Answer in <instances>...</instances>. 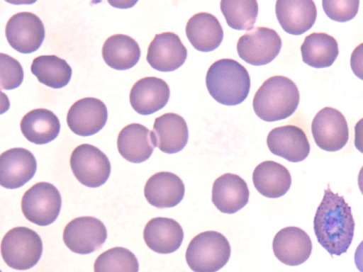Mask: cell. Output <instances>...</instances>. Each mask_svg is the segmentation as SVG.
Returning <instances> with one entry per match:
<instances>
[{
	"instance_id": "cell-1",
	"label": "cell",
	"mask_w": 363,
	"mask_h": 272,
	"mask_svg": "<svg viewBox=\"0 0 363 272\" xmlns=\"http://www.w3.org/2000/svg\"><path fill=\"white\" fill-rule=\"evenodd\" d=\"M354 227L351 207L343 196L333 193L328 186L313 219L318 243L331 256H340L352 243Z\"/></svg>"
},
{
	"instance_id": "cell-2",
	"label": "cell",
	"mask_w": 363,
	"mask_h": 272,
	"mask_svg": "<svg viewBox=\"0 0 363 272\" xmlns=\"http://www.w3.org/2000/svg\"><path fill=\"white\" fill-rule=\"evenodd\" d=\"M300 94L296 84L288 77L267 79L255 94L252 106L256 115L267 122L286 119L296 110Z\"/></svg>"
},
{
	"instance_id": "cell-3",
	"label": "cell",
	"mask_w": 363,
	"mask_h": 272,
	"mask_svg": "<svg viewBox=\"0 0 363 272\" xmlns=\"http://www.w3.org/2000/svg\"><path fill=\"white\" fill-rule=\"evenodd\" d=\"M206 84L210 95L225 106L243 102L250 89V78L243 65L233 59H220L208 68Z\"/></svg>"
},
{
	"instance_id": "cell-4",
	"label": "cell",
	"mask_w": 363,
	"mask_h": 272,
	"mask_svg": "<svg viewBox=\"0 0 363 272\" xmlns=\"http://www.w3.org/2000/svg\"><path fill=\"white\" fill-rule=\"evenodd\" d=\"M230 253V243L223 234L206 231L191 239L185 257L194 272H216L228 263Z\"/></svg>"
},
{
	"instance_id": "cell-5",
	"label": "cell",
	"mask_w": 363,
	"mask_h": 272,
	"mask_svg": "<svg viewBox=\"0 0 363 272\" xmlns=\"http://www.w3.org/2000/svg\"><path fill=\"white\" fill-rule=\"evenodd\" d=\"M43 253L39 234L26 227H16L6 232L1 244L5 263L16 270H27L37 264Z\"/></svg>"
},
{
	"instance_id": "cell-6",
	"label": "cell",
	"mask_w": 363,
	"mask_h": 272,
	"mask_svg": "<svg viewBox=\"0 0 363 272\" xmlns=\"http://www.w3.org/2000/svg\"><path fill=\"white\" fill-rule=\"evenodd\" d=\"M62 198L57 188L48 182H39L23 196L21 209L25 217L39 226H47L58 217Z\"/></svg>"
},
{
	"instance_id": "cell-7",
	"label": "cell",
	"mask_w": 363,
	"mask_h": 272,
	"mask_svg": "<svg viewBox=\"0 0 363 272\" xmlns=\"http://www.w3.org/2000/svg\"><path fill=\"white\" fill-rule=\"evenodd\" d=\"M69 163L74 176L87 187H99L106 183L111 174V163L107 156L90 144L75 147Z\"/></svg>"
},
{
	"instance_id": "cell-8",
	"label": "cell",
	"mask_w": 363,
	"mask_h": 272,
	"mask_svg": "<svg viewBox=\"0 0 363 272\" xmlns=\"http://www.w3.org/2000/svg\"><path fill=\"white\" fill-rule=\"evenodd\" d=\"M281 45V39L274 30L256 27L239 38L237 51L248 64L260 66L271 62L279 55Z\"/></svg>"
},
{
	"instance_id": "cell-9",
	"label": "cell",
	"mask_w": 363,
	"mask_h": 272,
	"mask_svg": "<svg viewBox=\"0 0 363 272\" xmlns=\"http://www.w3.org/2000/svg\"><path fill=\"white\" fill-rule=\"evenodd\" d=\"M315 144L328 152H335L345 146L349 140V128L343 114L332 107L320 110L311 123Z\"/></svg>"
},
{
	"instance_id": "cell-10",
	"label": "cell",
	"mask_w": 363,
	"mask_h": 272,
	"mask_svg": "<svg viewBox=\"0 0 363 272\" xmlns=\"http://www.w3.org/2000/svg\"><path fill=\"white\" fill-rule=\"evenodd\" d=\"M62 237L72 251L88 254L101 248L107 238V230L100 220L83 216L74 218L65 226Z\"/></svg>"
},
{
	"instance_id": "cell-11",
	"label": "cell",
	"mask_w": 363,
	"mask_h": 272,
	"mask_svg": "<svg viewBox=\"0 0 363 272\" xmlns=\"http://www.w3.org/2000/svg\"><path fill=\"white\" fill-rule=\"evenodd\" d=\"M5 33L11 47L24 54L36 51L45 35V27L40 18L27 11L13 15L7 21Z\"/></svg>"
},
{
	"instance_id": "cell-12",
	"label": "cell",
	"mask_w": 363,
	"mask_h": 272,
	"mask_svg": "<svg viewBox=\"0 0 363 272\" xmlns=\"http://www.w3.org/2000/svg\"><path fill=\"white\" fill-rule=\"evenodd\" d=\"M108 119V110L102 101L93 97L81 98L69 108L67 123L79 136H91L101 130Z\"/></svg>"
},
{
	"instance_id": "cell-13",
	"label": "cell",
	"mask_w": 363,
	"mask_h": 272,
	"mask_svg": "<svg viewBox=\"0 0 363 272\" xmlns=\"http://www.w3.org/2000/svg\"><path fill=\"white\" fill-rule=\"evenodd\" d=\"M187 57V50L179 37L172 32L155 35L149 45L146 60L160 72H172L180 67Z\"/></svg>"
},
{
	"instance_id": "cell-14",
	"label": "cell",
	"mask_w": 363,
	"mask_h": 272,
	"mask_svg": "<svg viewBox=\"0 0 363 272\" xmlns=\"http://www.w3.org/2000/svg\"><path fill=\"white\" fill-rule=\"evenodd\" d=\"M36 169L31 152L22 147L8 149L0 156V184L9 189L21 187L34 176Z\"/></svg>"
},
{
	"instance_id": "cell-15",
	"label": "cell",
	"mask_w": 363,
	"mask_h": 272,
	"mask_svg": "<svg viewBox=\"0 0 363 272\" xmlns=\"http://www.w3.org/2000/svg\"><path fill=\"white\" fill-rule=\"evenodd\" d=\"M267 144L272 154L291 162L304 160L311 149L305 132L294 125L272 129L267 135Z\"/></svg>"
},
{
	"instance_id": "cell-16",
	"label": "cell",
	"mask_w": 363,
	"mask_h": 272,
	"mask_svg": "<svg viewBox=\"0 0 363 272\" xmlns=\"http://www.w3.org/2000/svg\"><path fill=\"white\" fill-rule=\"evenodd\" d=\"M272 249L275 256L288 266L304 263L312 251V242L302 229L291 226L279 230L274 237Z\"/></svg>"
},
{
	"instance_id": "cell-17",
	"label": "cell",
	"mask_w": 363,
	"mask_h": 272,
	"mask_svg": "<svg viewBox=\"0 0 363 272\" xmlns=\"http://www.w3.org/2000/svg\"><path fill=\"white\" fill-rule=\"evenodd\" d=\"M169 96L170 89L166 81L147 76L134 84L130 92V102L138 113L150 115L164 108Z\"/></svg>"
},
{
	"instance_id": "cell-18",
	"label": "cell",
	"mask_w": 363,
	"mask_h": 272,
	"mask_svg": "<svg viewBox=\"0 0 363 272\" xmlns=\"http://www.w3.org/2000/svg\"><path fill=\"white\" fill-rule=\"evenodd\" d=\"M275 11L283 30L295 35L311 28L317 17L315 4L311 0H278Z\"/></svg>"
},
{
	"instance_id": "cell-19",
	"label": "cell",
	"mask_w": 363,
	"mask_h": 272,
	"mask_svg": "<svg viewBox=\"0 0 363 272\" xmlns=\"http://www.w3.org/2000/svg\"><path fill=\"white\" fill-rule=\"evenodd\" d=\"M247 183L240 176L227 173L216 179L212 188V202L220 212L233 214L249 200Z\"/></svg>"
},
{
	"instance_id": "cell-20",
	"label": "cell",
	"mask_w": 363,
	"mask_h": 272,
	"mask_svg": "<svg viewBox=\"0 0 363 272\" xmlns=\"http://www.w3.org/2000/svg\"><path fill=\"white\" fill-rule=\"evenodd\" d=\"M184 193L182 180L169 171L153 174L144 187V195L147 202L158 208L176 206L183 199Z\"/></svg>"
},
{
	"instance_id": "cell-21",
	"label": "cell",
	"mask_w": 363,
	"mask_h": 272,
	"mask_svg": "<svg viewBox=\"0 0 363 272\" xmlns=\"http://www.w3.org/2000/svg\"><path fill=\"white\" fill-rule=\"evenodd\" d=\"M143 238L147 246L159 254H170L177 250L184 239V231L174 220L157 217L146 224Z\"/></svg>"
},
{
	"instance_id": "cell-22",
	"label": "cell",
	"mask_w": 363,
	"mask_h": 272,
	"mask_svg": "<svg viewBox=\"0 0 363 272\" xmlns=\"http://www.w3.org/2000/svg\"><path fill=\"white\" fill-rule=\"evenodd\" d=\"M156 147L152 131L140 123L125 126L117 138L120 154L132 163H141L151 156Z\"/></svg>"
},
{
	"instance_id": "cell-23",
	"label": "cell",
	"mask_w": 363,
	"mask_h": 272,
	"mask_svg": "<svg viewBox=\"0 0 363 272\" xmlns=\"http://www.w3.org/2000/svg\"><path fill=\"white\" fill-rule=\"evenodd\" d=\"M152 134L155 145L167 154L183 149L189 139L186 122L181 115L174 113H167L156 118Z\"/></svg>"
},
{
	"instance_id": "cell-24",
	"label": "cell",
	"mask_w": 363,
	"mask_h": 272,
	"mask_svg": "<svg viewBox=\"0 0 363 272\" xmlns=\"http://www.w3.org/2000/svg\"><path fill=\"white\" fill-rule=\"evenodd\" d=\"M186 35L192 46L201 52H210L220 45L222 26L216 16L201 12L192 16L186 26Z\"/></svg>"
},
{
	"instance_id": "cell-25",
	"label": "cell",
	"mask_w": 363,
	"mask_h": 272,
	"mask_svg": "<svg viewBox=\"0 0 363 272\" xmlns=\"http://www.w3.org/2000/svg\"><path fill=\"white\" fill-rule=\"evenodd\" d=\"M252 181L257 191L269 198L284 196L291 184L289 170L274 161H264L258 164L253 171Z\"/></svg>"
},
{
	"instance_id": "cell-26",
	"label": "cell",
	"mask_w": 363,
	"mask_h": 272,
	"mask_svg": "<svg viewBox=\"0 0 363 272\" xmlns=\"http://www.w3.org/2000/svg\"><path fill=\"white\" fill-rule=\"evenodd\" d=\"M21 130L30 142L44 144L54 140L60 133V123L57 115L45 108H36L21 119Z\"/></svg>"
},
{
	"instance_id": "cell-27",
	"label": "cell",
	"mask_w": 363,
	"mask_h": 272,
	"mask_svg": "<svg viewBox=\"0 0 363 272\" xmlns=\"http://www.w3.org/2000/svg\"><path fill=\"white\" fill-rule=\"evenodd\" d=\"M102 57L110 67L117 70H125L137 64L140 57V48L131 37L124 34H116L104 42Z\"/></svg>"
},
{
	"instance_id": "cell-28",
	"label": "cell",
	"mask_w": 363,
	"mask_h": 272,
	"mask_svg": "<svg viewBox=\"0 0 363 272\" xmlns=\"http://www.w3.org/2000/svg\"><path fill=\"white\" fill-rule=\"evenodd\" d=\"M301 52L306 64L314 68L328 67L338 56V44L329 34L313 33L305 38Z\"/></svg>"
},
{
	"instance_id": "cell-29",
	"label": "cell",
	"mask_w": 363,
	"mask_h": 272,
	"mask_svg": "<svg viewBox=\"0 0 363 272\" xmlns=\"http://www.w3.org/2000/svg\"><path fill=\"white\" fill-rule=\"evenodd\" d=\"M30 71L40 83L53 89L67 85L72 73L66 60L56 55L37 57L32 62Z\"/></svg>"
},
{
	"instance_id": "cell-30",
	"label": "cell",
	"mask_w": 363,
	"mask_h": 272,
	"mask_svg": "<svg viewBox=\"0 0 363 272\" xmlns=\"http://www.w3.org/2000/svg\"><path fill=\"white\" fill-rule=\"evenodd\" d=\"M220 10L233 29L250 30L256 22L258 4L255 0H222Z\"/></svg>"
},
{
	"instance_id": "cell-31",
	"label": "cell",
	"mask_w": 363,
	"mask_h": 272,
	"mask_svg": "<svg viewBox=\"0 0 363 272\" xmlns=\"http://www.w3.org/2000/svg\"><path fill=\"white\" fill-rule=\"evenodd\" d=\"M94 272H138L135 254L126 248L116 246L101 254L94 265Z\"/></svg>"
},
{
	"instance_id": "cell-32",
	"label": "cell",
	"mask_w": 363,
	"mask_h": 272,
	"mask_svg": "<svg viewBox=\"0 0 363 272\" xmlns=\"http://www.w3.org/2000/svg\"><path fill=\"white\" fill-rule=\"evenodd\" d=\"M1 88L11 90L21 85L23 79V70L20 62L9 55L0 54Z\"/></svg>"
},
{
	"instance_id": "cell-33",
	"label": "cell",
	"mask_w": 363,
	"mask_h": 272,
	"mask_svg": "<svg viewBox=\"0 0 363 272\" xmlns=\"http://www.w3.org/2000/svg\"><path fill=\"white\" fill-rule=\"evenodd\" d=\"M325 14L332 20L346 22L352 19L358 12L359 0L322 1Z\"/></svg>"
},
{
	"instance_id": "cell-34",
	"label": "cell",
	"mask_w": 363,
	"mask_h": 272,
	"mask_svg": "<svg viewBox=\"0 0 363 272\" xmlns=\"http://www.w3.org/2000/svg\"><path fill=\"white\" fill-rule=\"evenodd\" d=\"M350 66L353 73L363 80V42L357 45L352 52Z\"/></svg>"
},
{
	"instance_id": "cell-35",
	"label": "cell",
	"mask_w": 363,
	"mask_h": 272,
	"mask_svg": "<svg viewBox=\"0 0 363 272\" xmlns=\"http://www.w3.org/2000/svg\"><path fill=\"white\" fill-rule=\"evenodd\" d=\"M354 146L363 153V118L354 126Z\"/></svg>"
},
{
	"instance_id": "cell-36",
	"label": "cell",
	"mask_w": 363,
	"mask_h": 272,
	"mask_svg": "<svg viewBox=\"0 0 363 272\" xmlns=\"http://www.w3.org/2000/svg\"><path fill=\"white\" fill-rule=\"evenodd\" d=\"M354 263L357 269L363 272V240L356 249L354 253Z\"/></svg>"
},
{
	"instance_id": "cell-37",
	"label": "cell",
	"mask_w": 363,
	"mask_h": 272,
	"mask_svg": "<svg viewBox=\"0 0 363 272\" xmlns=\"http://www.w3.org/2000/svg\"><path fill=\"white\" fill-rule=\"evenodd\" d=\"M357 181H358L359 188L361 193L363 194V166H362L361 169L359 170Z\"/></svg>"
}]
</instances>
